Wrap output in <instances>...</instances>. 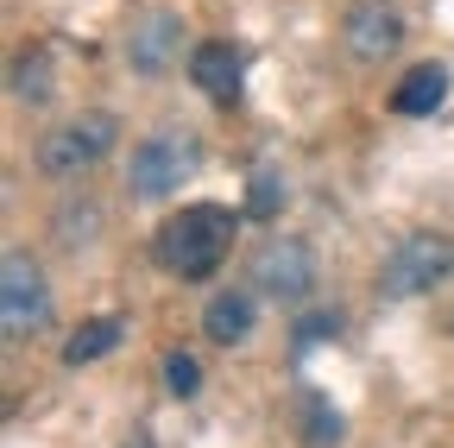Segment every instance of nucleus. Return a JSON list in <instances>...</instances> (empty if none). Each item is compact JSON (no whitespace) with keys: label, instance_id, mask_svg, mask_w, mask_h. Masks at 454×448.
Returning <instances> with one entry per match:
<instances>
[{"label":"nucleus","instance_id":"17","mask_svg":"<svg viewBox=\"0 0 454 448\" xmlns=\"http://www.w3.org/2000/svg\"><path fill=\"white\" fill-rule=\"evenodd\" d=\"M121 448H152V436H145V429H133V436H127Z\"/></svg>","mask_w":454,"mask_h":448},{"label":"nucleus","instance_id":"1","mask_svg":"<svg viewBox=\"0 0 454 448\" xmlns=\"http://www.w3.org/2000/svg\"><path fill=\"white\" fill-rule=\"evenodd\" d=\"M227 240H234V208L221 202H190L184 215H170L152 234V253L170 278H208L227 259Z\"/></svg>","mask_w":454,"mask_h":448},{"label":"nucleus","instance_id":"4","mask_svg":"<svg viewBox=\"0 0 454 448\" xmlns=\"http://www.w3.org/2000/svg\"><path fill=\"white\" fill-rule=\"evenodd\" d=\"M448 271H454V240L448 234H404L379 265V297L385 303H411V297L435 291Z\"/></svg>","mask_w":454,"mask_h":448},{"label":"nucleus","instance_id":"8","mask_svg":"<svg viewBox=\"0 0 454 448\" xmlns=\"http://www.w3.org/2000/svg\"><path fill=\"white\" fill-rule=\"evenodd\" d=\"M340 44H348V58H360V64H385V58H397V44H404V13H397L391 0H354V7L340 13Z\"/></svg>","mask_w":454,"mask_h":448},{"label":"nucleus","instance_id":"2","mask_svg":"<svg viewBox=\"0 0 454 448\" xmlns=\"http://www.w3.org/2000/svg\"><path fill=\"white\" fill-rule=\"evenodd\" d=\"M196 164H202V139L190 127H158L127 158V190L133 202H164L184 190V177H196Z\"/></svg>","mask_w":454,"mask_h":448},{"label":"nucleus","instance_id":"15","mask_svg":"<svg viewBox=\"0 0 454 448\" xmlns=\"http://www.w3.org/2000/svg\"><path fill=\"white\" fill-rule=\"evenodd\" d=\"M164 385H170V398H196V391H202L196 354H170V360H164Z\"/></svg>","mask_w":454,"mask_h":448},{"label":"nucleus","instance_id":"10","mask_svg":"<svg viewBox=\"0 0 454 448\" xmlns=\"http://www.w3.org/2000/svg\"><path fill=\"white\" fill-rule=\"evenodd\" d=\"M253 322H259L253 291H215L208 310H202V334H208L215 348H240L247 334H253Z\"/></svg>","mask_w":454,"mask_h":448},{"label":"nucleus","instance_id":"3","mask_svg":"<svg viewBox=\"0 0 454 448\" xmlns=\"http://www.w3.org/2000/svg\"><path fill=\"white\" fill-rule=\"evenodd\" d=\"M114 139H121V121L114 114H76V121H64V127H51L44 139H38V171L44 177H57V184H76V177H89L95 164L114 152Z\"/></svg>","mask_w":454,"mask_h":448},{"label":"nucleus","instance_id":"5","mask_svg":"<svg viewBox=\"0 0 454 448\" xmlns=\"http://www.w3.org/2000/svg\"><path fill=\"white\" fill-rule=\"evenodd\" d=\"M51 322V285L44 271L26 259V253H7L0 259V334L7 342H26Z\"/></svg>","mask_w":454,"mask_h":448},{"label":"nucleus","instance_id":"13","mask_svg":"<svg viewBox=\"0 0 454 448\" xmlns=\"http://www.w3.org/2000/svg\"><path fill=\"white\" fill-rule=\"evenodd\" d=\"M247 215H259V221H278L284 215V177L278 171H253L247 177Z\"/></svg>","mask_w":454,"mask_h":448},{"label":"nucleus","instance_id":"6","mask_svg":"<svg viewBox=\"0 0 454 448\" xmlns=\"http://www.w3.org/2000/svg\"><path fill=\"white\" fill-rule=\"evenodd\" d=\"M253 285H259L271 303H303V297L316 291V253H309V240L271 234V240L253 253Z\"/></svg>","mask_w":454,"mask_h":448},{"label":"nucleus","instance_id":"12","mask_svg":"<svg viewBox=\"0 0 454 448\" xmlns=\"http://www.w3.org/2000/svg\"><path fill=\"white\" fill-rule=\"evenodd\" d=\"M121 334H127V322L121 316H95V322H82L70 342H64V366H89V360H107L114 348H121Z\"/></svg>","mask_w":454,"mask_h":448},{"label":"nucleus","instance_id":"14","mask_svg":"<svg viewBox=\"0 0 454 448\" xmlns=\"http://www.w3.org/2000/svg\"><path fill=\"white\" fill-rule=\"evenodd\" d=\"M340 436H348V423H340V411H334L328 398H309V429H303V442H309V448H334Z\"/></svg>","mask_w":454,"mask_h":448},{"label":"nucleus","instance_id":"16","mask_svg":"<svg viewBox=\"0 0 454 448\" xmlns=\"http://www.w3.org/2000/svg\"><path fill=\"white\" fill-rule=\"evenodd\" d=\"M44 70H51L44 58H20V64H13V95H32V101H38V95L51 89V83H44Z\"/></svg>","mask_w":454,"mask_h":448},{"label":"nucleus","instance_id":"7","mask_svg":"<svg viewBox=\"0 0 454 448\" xmlns=\"http://www.w3.org/2000/svg\"><path fill=\"white\" fill-rule=\"evenodd\" d=\"M177 58H184V20L170 7H152V13H139L127 26V64H133V76L158 83V76L177 70Z\"/></svg>","mask_w":454,"mask_h":448},{"label":"nucleus","instance_id":"9","mask_svg":"<svg viewBox=\"0 0 454 448\" xmlns=\"http://www.w3.org/2000/svg\"><path fill=\"white\" fill-rule=\"evenodd\" d=\"M190 83L208 95V101H240V51L227 44V38H202L190 51Z\"/></svg>","mask_w":454,"mask_h":448},{"label":"nucleus","instance_id":"11","mask_svg":"<svg viewBox=\"0 0 454 448\" xmlns=\"http://www.w3.org/2000/svg\"><path fill=\"white\" fill-rule=\"evenodd\" d=\"M442 101H448V64H417V70H404V83L391 89L397 114H435Z\"/></svg>","mask_w":454,"mask_h":448}]
</instances>
